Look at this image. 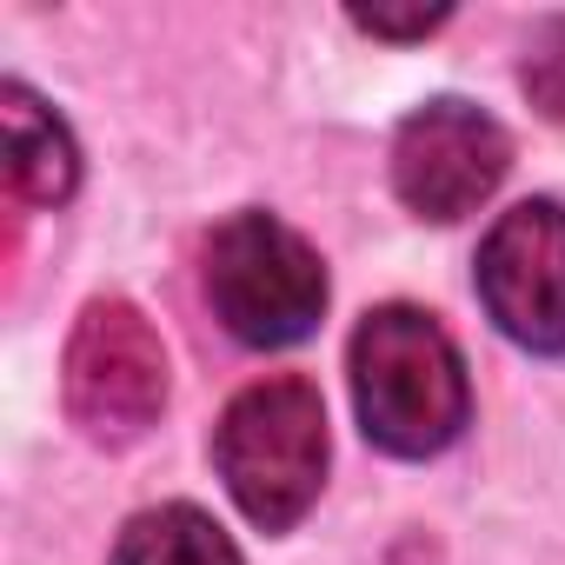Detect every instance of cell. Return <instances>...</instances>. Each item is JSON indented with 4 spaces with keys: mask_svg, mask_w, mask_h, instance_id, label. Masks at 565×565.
Segmentation results:
<instances>
[{
    "mask_svg": "<svg viewBox=\"0 0 565 565\" xmlns=\"http://www.w3.org/2000/svg\"><path fill=\"white\" fill-rule=\"evenodd\" d=\"M353 406L380 452L393 459L446 452L472 419V386L452 333L406 300L373 307L353 333Z\"/></svg>",
    "mask_w": 565,
    "mask_h": 565,
    "instance_id": "6da1fadb",
    "label": "cell"
},
{
    "mask_svg": "<svg viewBox=\"0 0 565 565\" xmlns=\"http://www.w3.org/2000/svg\"><path fill=\"white\" fill-rule=\"evenodd\" d=\"M213 466L259 532H287L327 486V406L307 380H259L213 426Z\"/></svg>",
    "mask_w": 565,
    "mask_h": 565,
    "instance_id": "7a4b0ae2",
    "label": "cell"
},
{
    "mask_svg": "<svg viewBox=\"0 0 565 565\" xmlns=\"http://www.w3.org/2000/svg\"><path fill=\"white\" fill-rule=\"evenodd\" d=\"M206 300L213 320L259 353L300 347L327 313L320 253L273 213H233L206 239Z\"/></svg>",
    "mask_w": 565,
    "mask_h": 565,
    "instance_id": "3957f363",
    "label": "cell"
},
{
    "mask_svg": "<svg viewBox=\"0 0 565 565\" xmlns=\"http://www.w3.org/2000/svg\"><path fill=\"white\" fill-rule=\"evenodd\" d=\"M67 413L87 439L127 446L167 406V353L134 300H87L61 360Z\"/></svg>",
    "mask_w": 565,
    "mask_h": 565,
    "instance_id": "277c9868",
    "label": "cell"
},
{
    "mask_svg": "<svg viewBox=\"0 0 565 565\" xmlns=\"http://www.w3.org/2000/svg\"><path fill=\"white\" fill-rule=\"evenodd\" d=\"M479 300L525 353H565V206L519 200L479 246Z\"/></svg>",
    "mask_w": 565,
    "mask_h": 565,
    "instance_id": "5b68a950",
    "label": "cell"
},
{
    "mask_svg": "<svg viewBox=\"0 0 565 565\" xmlns=\"http://www.w3.org/2000/svg\"><path fill=\"white\" fill-rule=\"evenodd\" d=\"M512 167V140L492 114L466 100H426L399 120L393 140V186L419 220H466L499 193Z\"/></svg>",
    "mask_w": 565,
    "mask_h": 565,
    "instance_id": "8992f818",
    "label": "cell"
},
{
    "mask_svg": "<svg viewBox=\"0 0 565 565\" xmlns=\"http://www.w3.org/2000/svg\"><path fill=\"white\" fill-rule=\"evenodd\" d=\"M0 127H8V186L34 206H61L81 186V153L74 134L54 120V107H41L21 81L0 87Z\"/></svg>",
    "mask_w": 565,
    "mask_h": 565,
    "instance_id": "52a82bcc",
    "label": "cell"
},
{
    "mask_svg": "<svg viewBox=\"0 0 565 565\" xmlns=\"http://www.w3.org/2000/svg\"><path fill=\"white\" fill-rule=\"evenodd\" d=\"M107 565H239V545L200 505H153L127 519Z\"/></svg>",
    "mask_w": 565,
    "mask_h": 565,
    "instance_id": "ba28073f",
    "label": "cell"
},
{
    "mask_svg": "<svg viewBox=\"0 0 565 565\" xmlns=\"http://www.w3.org/2000/svg\"><path fill=\"white\" fill-rule=\"evenodd\" d=\"M525 94L545 120H565V21H545L525 47Z\"/></svg>",
    "mask_w": 565,
    "mask_h": 565,
    "instance_id": "9c48e42d",
    "label": "cell"
},
{
    "mask_svg": "<svg viewBox=\"0 0 565 565\" xmlns=\"http://www.w3.org/2000/svg\"><path fill=\"white\" fill-rule=\"evenodd\" d=\"M452 8H413V14H386V8H353V28L373 41H426L433 28H446Z\"/></svg>",
    "mask_w": 565,
    "mask_h": 565,
    "instance_id": "30bf717a",
    "label": "cell"
}]
</instances>
